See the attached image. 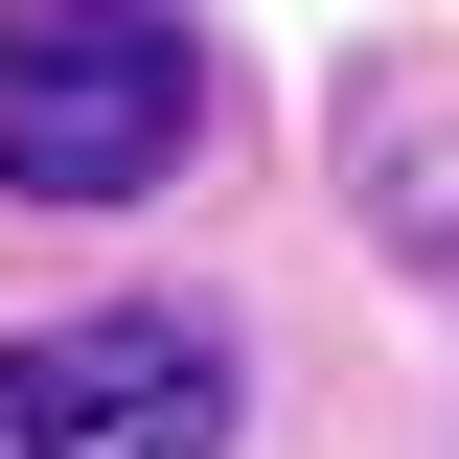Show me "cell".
I'll return each mask as SVG.
<instances>
[{"instance_id": "1", "label": "cell", "mask_w": 459, "mask_h": 459, "mask_svg": "<svg viewBox=\"0 0 459 459\" xmlns=\"http://www.w3.org/2000/svg\"><path fill=\"white\" fill-rule=\"evenodd\" d=\"M207 138V47L161 0H23L0 23V184L23 207H138Z\"/></svg>"}, {"instance_id": "2", "label": "cell", "mask_w": 459, "mask_h": 459, "mask_svg": "<svg viewBox=\"0 0 459 459\" xmlns=\"http://www.w3.org/2000/svg\"><path fill=\"white\" fill-rule=\"evenodd\" d=\"M0 459H230V344L184 299H92V322L0 344Z\"/></svg>"}, {"instance_id": "3", "label": "cell", "mask_w": 459, "mask_h": 459, "mask_svg": "<svg viewBox=\"0 0 459 459\" xmlns=\"http://www.w3.org/2000/svg\"><path fill=\"white\" fill-rule=\"evenodd\" d=\"M344 161H368V230L459 253V69H368L344 92Z\"/></svg>"}]
</instances>
